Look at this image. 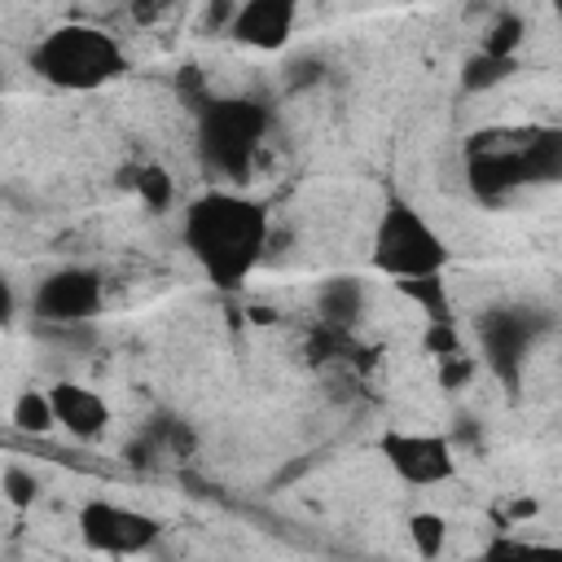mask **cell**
Here are the masks:
<instances>
[{
  "label": "cell",
  "mask_w": 562,
  "mask_h": 562,
  "mask_svg": "<svg viewBox=\"0 0 562 562\" xmlns=\"http://www.w3.org/2000/svg\"><path fill=\"white\" fill-rule=\"evenodd\" d=\"M443 263H448V246L422 220V211H413L408 202H391L373 228V268L391 272L395 281H408V277H439Z\"/></svg>",
  "instance_id": "4"
},
{
  "label": "cell",
  "mask_w": 562,
  "mask_h": 562,
  "mask_svg": "<svg viewBox=\"0 0 562 562\" xmlns=\"http://www.w3.org/2000/svg\"><path fill=\"white\" fill-rule=\"evenodd\" d=\"M558 18H562V4H558Z\"/></svg>",
  "instance_id": "24"
},
{
  "label": "cell",
  "mask_w": 562,
  "mask_h": 562,
  "mask_svg": "<svg viewBox=\"0 0 562 562\" xmlns=\"http://www.w3.org/2000/svg\"><path fill=\"white\" fill-rule=\"evenodd\" d=\"M136 193H140L154 211H162V206L171 202L176 184H171V176H167L162 167H154V162H149V167H140V171H136Z\"/></svg>",
  "instance_id": "18"
},
{
  "label": "cell",
  "mask_w": 562,
  "mask_h": 562,
  "mask_svg": "<svg viewBox=\"0 0 562 562\" xmlns=\"http://www.w3.org/2000/svg\"><path fill=\"white\" fill-rule=\"evenodd\" d=\"M400 294H408L430 325H452V303H448V285H443V272L439 277H408L400 281Z\"/></svg>",
  "instance_id": "12"
},
{
  "label": "cell",
  "mask_w": 562,
  "mask_h": 562,
  "mask_svg": "<svg viewBox=\"0 0 562 562\" xmlns=\"http://www.w3.org/2000/svg\"><path fill=\"white\" fill-rule=\"evenodd\" d=\"M382 457L413 487H435V483L457 474L452 439L430 435V430H386L382 435Z\"/></svg>",
  "instance_id": "6"
},
{
  "label": "cell",
  "mask_w": 562,
  "mask_h": 562,
  "mask_svg": "<svg viewBox=\"0 0 562 562\" xmlns=\"http://www.w3.org/2000/svg\"><path fill=\"white\" fill-rule=\"evenodd\" d=\"M536 329H540V321L527 316V312H487V321L479 325L487 364H492L505 382L518 378V364L527 360V347H531Z\"/></svg>",
  "instance_id": "8"
},
{
  "label": "cell",
  "mask_w": 562,
  "mask_h": 562,
  "mask_svg": "<svg viewBox=\"0 0 562 562\" xmlns=\"http://www.w3.org/2000/svg\"><path fill=\"white\" fill-rule=\"evenodd\" d=\"M31 70L53 88L92 92L101 83H114L127 70V53L110 31L88 22H66L31 48Z\"/></svg>",
  "instance_id": "2"
},
{
  "label": "cell",
  "mask_w": 562,
  "mask_h": 562,
  "mask_svg": "<svg viewBox=\"0 0 562 562\" xmlns=\"http://www.w3.org/2000/svg\"><path fill=\"white\" fill-rule=\"evenodd\" d=\"M518 70L514 57H492V53H474L465 66H461V88L465 92H487L496 83H505L509 75Z\"/></svg>",
  "instance_id": "13"
},
{
  "label": "cell",
  "mask_w": 562,
  "mask_h": 562,
  "mask_svg": "<svg viewBox=\"0 0 562 562\" xmlns=\"http://www.w3.org/2000/svg\"><path fill=\"white\" fill-rule=\"evenodd\" d=\"M158 518L140 514V509H127L119 501H88L79 509V536L88 549L97 553H110V558H127V553H140L158 540Z\"/></svg>",
  "instance_id": "5"
},
{
  "label": "cell",
  "mask_w": 562,
  "mask_h": 562,
  "mask_svg": "<svg viewBox=\"0 0 562 562\" xmlns=\"http://www.w3.org/2000/svg\"><path fill=\"white\" fill-rule=\"evenodd\" d=\"M426 351H435L439 360L461 356V338H457V329H452V325H430V329H426Z\"/></svg>",
  "instance_id": "20"
},
{
  "label": "cell",
  "mask_w": 562,
  "mask_h": 562,
  "mask_svg": "<svg viewBox=\"0 0 562 562\" xmlns=\"http://www.w3.org/2000/svg\"><path fill=\"white\" fill-rule=\"evenodd\" d=\"M470 373H474V360L461 351V356H452V360H443V369H439V382L452 391V386H465L470 382Z\"/></svg>",
  "instance_id": "21"
},
{
  "label": "cell",
  "mask_w": 562,
  "mask_h": 562,
  "mask_svg": "<svg viewBox=\"0 0 562 562\" xmlns=\"http://www.w3.org/2000/svg\"><path fill=\"white\" fill-rule=\"evenodd\" d=\"M408 540H413V549H417L422 558H439L443 544H448V522H443L439 514L422 509V514L408 518Z\"/></svg>",
  "instance_id": "16"
},
{
  "label": "cell",
  "mask_w": 562,
  "mask_h": 562,
  "mask_svg": "<svg viewBox=\"0 0 562 562\" xmlns=\"http://www.w3.org/2000/svg\"><path fill=\"white\" fill-rule=\"evenodd\" d=\"M294 18H299L294 0H250V4H237V18H233L228 35L237 44H246V48L272 53V48H281L290 40Z\"/></svg>",
  "instance_id": "9"
},
{
  "label": "cell",
  "mask_w": 562,
  "mask_h": 562,
  "mask_svg": "<svg viewBox=\"0 0 562 562\" xmlns=\"http://www.w3.org/2000/svg\"><path fill=\"white\" fill-rule=\"evenodd\" d=\"M316 307H321L325 325H347V321H356L360 307H364V285H360L356 277H334V281L321 285Z\"/></svg>",
  "instance_id": "11"
},
{
  "label": "cell",
  "mask_w": 562,
  "mask_h": 562,
  "mask_svg": "<svg viewBox=\"0 0 562 562\" xmlns=\"http://www.w3.org/2000/svg\"><path fill=\"white\" fill-rule=\"evenodd\" d=\"M536 514V501H514L509 505V518H531Z\"/></svg>",
  "instance_id": "22"
},
{
  "label": "cell",
  "mask_w": 562,
  "mask_h": 562,
  "mask_svg": "<svg viewBox=\"0 0 562 562\" xmlns=\"http://www.w3.org/2000/svg\"><path fill=\"white\" fill-rule=\"evenodd\" d=\"M53 400V413H57V426H66L75 439H97L110 422V408L105 400L92 391V386H79V382H57L48 391Z\"/></svg>",
  "instance_id": "10"
},
{
  "label": "cell",
  "mask_w": 562,
  "mask_h": 562,
  "mask_svg": "<svg viewBox=\"0 0 562 562\" xmlns=\"http://www.w3.org/2000/svg\"><path fill=\"white\" fill-rule=\"evenodd\" d=\"M184 246L220 290H237L268 250V211L237 189H211L184 211Z\"/></svg>",
  "instance_id": "1"
},
{
  "label": "cell",
  "mask_w": 562,
  "mask_h": 562,
  "mask_svg": "<svg viewBox=\"0 0 562 562\" xmlns=\"http://www.w3.org/2000/svg\"><path fill=\"white\" fill-rule=\"evenodd\" d=\"M13 426L26 430V435H48L57 426V413H53L48 391H22L13 400Z\"/></svg>",
  "instance_id": "14"
},
{
  "label": "cell",
  "mask_w": 562,
  "mask_h": 562,
  "mask_svg": "<svg viewBox=\"0 0 562 562\" xmlns=\"http://www.w3.org/2000/svg\"><path fill=\"white\" fill-rule=\"evenodd\" d=\"M483 562H562V544H540V540H492Z\"/></svg>",
  "instance_id": "15"
},
{
  "label": "cell",
  "mask_w": 562,
  "mask_h": 562,
  "mask_svg": "<svg viewBox=\"0 0 562 562\" xmlns=\"http://www.w3.org/2000/svg\"><path fill=\"white\" fill-rule=\"evenodd\" d=\"M268 123H272V114L259 101H246V97L211 101L202 110V123H198V140H202L206 162L220 176L241 180L250 171V162H255V149L268 136Z\"/></svg>",
  "instance_id": "3"
},
{
  "label": "cell",
  "mask_w": 562,
  "mask_h": 562,
  "mask_svg": "<svg viewBox=\"0 0 562 562\" xmlns=\"http://www.w3.org/2000/svg\"><path fill=\"white\" fill-rule=\"evenodd\" d=\"M518 44H522V18H518V13H496L492 26H487V35H483V44H479V53L514 57Z\"/></svg>",
  "instance_id": "17"
},
{
  "label": "cell",
  "mask_w": 562,
  "mask_h": 562,
  "mask_svg": "<svg viewBox=\"0 0 562 562\" xmlns=\"http://www.w3.org/2000/svg\"><path fill=\"white\" fill-rule=\"evenodd\" d=\"M132 18H136V22H154V18H158V9H154V4H136V9H132Z\"/></svg>",
  "instance_id": "23"
},
{
  "label": "cell",
  "mask_w": 562,
  "mask_h": 562,
  "mask_svg": "<svg viewBox=\"0 0 562 562\" xmlns=\"http://www.w3.org/2000/svg\"><path fill=\"white\" fill-rule=\"evenodd\" d=\"M31 307H35L40 321H57V325L88 321V316H97V307H101V277H97L92 268H61V272H48V277L35 285Z\"/></svg>",
  "instance_id": "7"
},
{
  "label": "cell",
  "mask_w": 562,
  "mask_h": 562,
  "mask_svg": "<svg viewBox=\"0 0 562 562\" xmlns=\"http://www.w3.org/2000/svg\"><path fill=\"white\" fill-rule=\"evenodd\" d=\"M35 492H40V483H35V474H26L22 465H9V470H4V496H9V505H18V509H26V505L35 501Z\"/></svg>",
  "instance_id": "19"
}]
</instances>
